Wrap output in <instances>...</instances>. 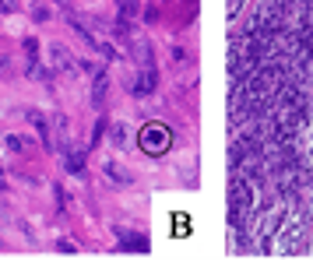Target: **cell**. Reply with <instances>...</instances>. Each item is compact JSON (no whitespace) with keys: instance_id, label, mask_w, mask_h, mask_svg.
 Returning <instances> with one entry per match:
<instances>
[{"instance_id":"e0dca14e","label":"cell","mask_w":313,"mask_h":260,"mask_svg":"<svg viewBox=\"0 0 313 260\" xmlns=\"http://www.w3.org/2000/svg\"><path fill=\"white\" fill-rule=\"evenodd\" d=\"M0 190H4V179H0Z\"/></svg>"},{"instance_id":"5b68a950","label":"cell","mask_w":313,"mask_h":260,"mask_svg":"<svg viewBox=\"0 0 313 260\" xmlns=\"http://www.w3.org/2000/svg\"><path fill=\"white\" fill-rule=\"evenodd\" d=\"M29 123L39 130V141H42V144H50V130H46V120H42V113H35V109H32V113H29Z\"/></svg>"},{"instance_id":"30bf717a","label":"cell","mask_w":313,"mask_h":260,"mask_svg":"<svg viewBox=\"0 0 313 260\" xmlns=\"http://www.w3.org/2000/svg\"><path fill=\"white\" fill-rule=\"evenodd\" d=\"M25 53H29V60H35V53H39V42L35 39H25Z\"/></svg>"},{"instance_id":"ba28073f","label":"cell","mask_w":313,"mask_h":260,"mask_svg":"<svg viewBox=\"0 0 313 260\" xmlns=\"http://www.w3.org/2000/svg\"><path fill=\"white\" fill-rule=\"evenodd\" d=\"M57 250H60L63 257H74V253H78V250H74V243H67V239H60V243H57Z\"/></svg>"},{"instance_id":"9c48e42d","label":"cell","mask_w":313,"mask_h":260,"mask_svg":"<svg viewBox=\"0 0 313 260\" xmlns=\"http://www.w3.org/2000/svg\"><path fill=\"white\" fill-rule=\"evenodd\" d=\"M137 11V0H120V14H134Z\"/></svg>"},{"instance_id":"7c38bea8","label":"cell","mask_w":313,"mask_h":260,"mask_svg":"<svg viewBox=\"0 0 313 260\" xmlns=\"http://www.w3.org/2000/svg\"><path fill=\"white\" fill-rule=\"evenodd\" d=\"M7 148H11V151H21V137L11 134V137H7Z\"/></svg>"},{"instance_id":"8992f818","label":"cell","mask_w":313,"mask_h":260,"mask_svg":"<svg viewBox=\"0 0 313 260\" xmlns=\"http://www.w3.org/2000/svg\"><path fill=\"white\" fill-rule=\"evenodd\" d=\"M102 95H106V74L99 70V74H95V88H92V98H95V102H102Z\"/></svg>"},{"instance_id":"7a4b0ae2","label":"cell","mask_w":313,"mask_h":260,"mask_svg":"<svg viewBox=\"0 0 313 260\" xmlns=\"http://www.w3.org/2000/svg\"><path fill=\"white\" fill-rule=\"evenodd\" d=\"M63 165H67V172H70V176H81V172H85V155L67 148V151H63Z\"/></svg>"},{"instance_id":"4fadbf2b","label":"cell","mask_w":313,"mask_h":260,"mask_svg":"<svg viewBox=\"0 0 313 260\" xmlns=\"http://www.w3.org/2000/svg\"><path fill=\"white\" fill-rule=\"evenodd\" d=\"M53 194H57V207H63V204H67V197H63V187H60V183L53 187Z\"/></svg>"},{"instance_id":"6da1fadb","label":"cell","mask_w":313,"mask_h":260,"mask_svg":"<svg viewBox=\"0 0 313 260\" xmlns=\"http://www.w3.org/2000/svg\"><path fill=\"white\" fill-rule=\"evenodd\" d=\"M169 144H173V130H169V127L152 123V127L141 130V148H145L148 155H165V151H169Z\"/></svg>"},{"instance_id":"52a82bcc","label":"cell","mask_w":313,"mask_h":260,"mask_svg":"<svg viewBox=\"0 0 313 260\" xmlns=\"http://www.w3.org/2000/svg\"><path fill=\"white\" fill-rule=\"evenodd\" d=\"M50 53H53V60H57V64L67 67V49H63L60 42H53V46H50Z\"/></svg>"},{"instance_id":"5bb4252c","label":"cell","mask_w":313,"mask_h":260,"mask_svg":"<svg viewBox=\"0 0 313 260\" xmlns=\"http://www.w3.org/2000/svg\"><path fill=\"white\" fill-rule=\"evenodd\" d=\"M32 14H35V21H46V18H50V11H46V7H35Z\"/></svg>"},{"instance_id":"2e32d148","label":"cell","mask_w":313,"mask_h":260,"mask_svg":"<svg viewBox=\"0 0 313 260\" xmlns=\"http://www.w3.org/2000/svg\"><path fill=\"white\" fill-rule=\"evenodd\" d=\"M4 64H7V60H4V57H0V67H4Z\"/></svg>"},{"instance_id":"277c9868","label":"cell","mask_w":313,"mask_h":260,"mask_svg":"<svg viewBox=\"0 0 313 260\" xmlns=\"http://www.w3.org/2000/svg\"><path fill=\"white\" fill-rule=\"evenodd\" d=\"M152 88H155V70H148V67H145V70H141V77H137V85H134V95H148Z\"/></svg>"},{"instance_id":"3957f363","label":"cell","mask_w":313,"mask_h":260,"mask_svg":"<svg viewBox=\"0 0 313 260\" xmlns=\"http://www.w3.org/2000/svg\"><path fill=\"white\" fill-rule=\"evenodd\" d=\"M120 246H124V250H134V253H145V250H148V239H145V236L120 232Z\"/></svg>"},{"instance_id":"9a60e30c","label":"cell","mask_w":313,"mask_h":260,"mask_svg":"<svg viewBox=\"0 0 313 260\" xmlns=\"http://www.w3.org/2000/svg\"><path fill=\"white\" fill-rule=\"evenodd\" d=\"M0 11L7 14V11H14V0H0Z\"/></svg>"},{"instance_id":"8fae6325","label":"cell","mask_w":313,"mask_h":260,"mask_svg":"<svg viewBox=\"0 0 313 260\" xmlns=\"http://www.w3.org/2000/svg\"><path fill=\"white\" fill-rule=\"evenodd\" d=\"M127 141V130L124 127H113V144H124Z\"/></svg>"}]
</instances>
